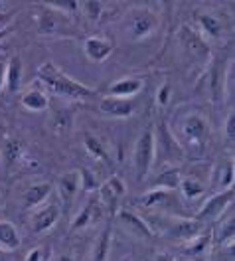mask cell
<instances>
[{"label": "cell", "instance_id": "obj_26", "mask_svg": "<svg viewBox=\"0 0 235 261\" xmlns=\"http://www.w3.org/2000/svg\"><path fill=\"white\" fill-rule=\"evenodd\" d=\"M60 22V18H57V14L53 12V10H44V14H42V18H40V32L44 34H50V32H55L57 30V24Z\"/></svg>", "mask_w": 235, "mask_h": 261}, {"label": "cell", "instance_id": "obj_32", "mask_svg": "<svg viewBox=\"0 0 235 261\" xmlns=\"http://www.w3.org/2000/svg\"><path fill=\"white\" fill-rule=\"evenodd\" d=\"M83 6H85V14H87V18H91V20H97L103 14V2L89 0V2H85Z\"/></svg>", "mask_w": 235, "mask_h": 261}, {"label": "cell", "instance_id": "obj_28", "mask_svg": "<svg viewBox=\"0 0 235 261\" xmlns=\"http://www.w3.org/2000/svg\"><path fill=\"white\" fill-rule=\"evenodd\" d=\"M208 245H210V236L205 233V236H198V238H194V242L192 245H188L184 249L186 255H196V257H200L201 253L208 249Z\"/></svg>", "mask_w": 235, "mask_h": 261}, {"label": "cell", "instance_id": "obj_18", "mask_svg": "<svg viewBox=\"0 0 235 261\" xmlns=\"http://www.w3.org/2000/svg\"><path fill=\"white\" fill-rule=\"evenodd\" d=\"M20 80H22V62L20 58L14 56L10 60V64L6 65V71H4V85L14 93L20 87Z\"/></svg>", "mask_w": 235, "mask_h": 261}, {"label": "cell", "instance_id": "obj_21", "mask_svg": "<svg viewBox=\"0 0 235 261\" xmlns=\"http://www.w3.org/2000/svg\"><path fill=\"white\" fill-rule=\"evenodd\" d=\"M233 226H235V220H233V214L231 216H227L225 218V222L218 226V229L214 231V240H216V244L221 245V244H229V242H233Z\"/></svg>", "mask_w": 235, "mask_h": 261}, {"label": "cell", "instance_id": "obj_4", "mask_svg": "<svg viewBox=\"0 0 235 261\" xmlns=\"http://www.w3.org/2000/svg\"><path fill=\"white\" fill-rule=\"evenodd\" d=\"M127 192L125 182L119 176H111L109 180H105L99 186V202H103L111 212H117V206L121 202V198Z\"/></svg>", "mask_w": 235, "mask_h": 261}, {"label": "cell", "instance_id": "obj_42", "mask_svg": "<svg viewBox=\"0 0 235 261\" xmlns=\"http://www.w3.org/2000/svg\"><path fill=\"white\" fill-rule=\"evenodd\" d=\"M0 202H2V198H0Z\"/></svg>", "mask_w": 235, "mask_h": 261}, {"label": "cell", "instance_id": "obj_22", "mask_svg": "<svg viewBox=\"0 0 235 261\" xmlns=\"http://www.w3.org/2000/svg\"><path fill=\"white\" fill-rule=\"evenodd\" d=\"M109 247H111V228H105L99 236L95 249H93V261H107L109 257Z\"/></svg>", "mask_w": 235, "mask_h": 261}, {"label": "cell", "instance_id": "obj_9", "mask_svg": "<svg viewBox=\"0 0 235 261\" xmlns=\"http://www.w3.org/2000/svg\"><path fill=\"white\" fill-rule=\"evenodd\" d=\"M99 109L105 115H111V117H131L134 113V103L131 99H125V97H105L101 101Z\"/></svg>", "mask_w": 235, "mask_h": 261}, {"label": "cell", "instance_id": "obj_3", "mask_svg": "<svg viewBox=\"0 0 235 261\" xmlns=\"http://www.w3.org/2000/svg\"><path fill=\"white\" fill-rule=\"evenodd\" d=\"M127 24H129L131 36L136 38V40H140V38H146V36L156 28L158 20H156V16L152 14L151 10H146V8H134V10H131V14H129Z\"/></svg>", "mask_w": 235, "mask_h": 261}, {"label": "cell", "instance_id": "obj_14", "mask_svg": "<svg viewBox=\"0 0 235 261\" xmlns=\"http://www.w3.org/2000/svg\"><path fill=\"white\" fill-rule=\"evenodd\" d=\"M101 216V206L99 200H91L89 204H85L83 210L77 214V218L71 222V229H81L87 228L89 224H93L97 218Z\"/></svg>", "mask_w": 235, "mask_h": 261}, {"label": "cell", "instance_id": "obj_1", "mask_svg": "<svg viewBox=\"0 0 235 261\" xmlns=\"http://www.w3.org/2000/svg\"><path fill=\"white\" fill-rule=\"evenodd\" d=\"M38 77L44 85H48L51 91L60 93V95H66V97L71 99H89L95 95L93 89L85 87L79 82L67 77L62 69H57L51 62H46V64L40 67L38 71Z\"/></svg>", "mask_w": 235, "mask_h": 261}, {"label": "cell", "instance_id": "obj_27", "mask_svg": "<svg viewBox=\"0 0 235 261\" xmlns=\"http://www.w3.org/2000/svg\"><path fill=\"white\" fill-rule=\"evenodd\" d=\"M180 188H182V194L188 200H194L196 196H200L203 192V186L196 178H182L180 182Z\"/></svg>", "mask_w": 235, "mask_h": 261}, {"label": "cell", "instance_id": "obj_38", "mask_svg": "<svg viewBox=\"0 0 235 261\" xmlns=\"http://www.w3.org/2000/svg\"><path fill=\"white\" fill-rule=\"evenodd\" d=\"M156 261H176V259L170 257L168 253H158V255H156Z\"/></svg>", "mask_w": 235, "mask_h": 261}, {"label": "cell", "instance_id": "obj_10", "mask_svg": "<svg viewBox=\"0 0 235 261\" xmlns=\"http://www.w3.org/2000/svg\"><path fill=\"white\" fill-rule=\"evenodd\" d=\"M117 214L119 220H121V226L125 229H129L133 236H136V238H152V229L149 228V224L140 216H136L131 210H121Z\"/></svg>", "mask_w": 235, "mask_h": 261}, {"label": "cell", "instance_id": "obj_34", "mask_svg": "<svg viewBox=\"0 0 235 261\" xmlns=\"http://www.w3.org/2000/svg\"><path fill=\"white\" fill-rule=\"evenodd\" d=\"M46 255H48V251H46V249L36 247V249H32V251L28 253L26 261H46Z\"/></svg>", "mask_w": 235, "mask_h": 261}, {"label": "cell", "instance_id": "obj_23", "mask_svg": "<svg viewBox=\"0 0 235 261\" xmlns=\"http://www.w3.org/2000/svg\"><path fill=\"white\" fill-rule=\"evenodd\" d=\"M83 145H85V148L89 150V154H93L95 159H99V161H109V154H107L105 145L101 143L99 139H95L93 135H85Z\"/></svg>", "mask_w": 235, "mask_h": 261}, {"label": "cell", "instance_id": "obj_6", "mask_svg": "<svg viewBox=\"0 0 235 261\" xmlns=\"http://www.w3.org/2000/svg\"><path fill=\"white\" fill-rule=\"evenodd\" d=\"M79 190H81V174L77 170L66 172V174H62L57 178V192L62 196L64 206H69Z\"/></svg>", "mask_w": 235, "mask_h": 261}, {"label": "cell", "instance_id": "obj_17", "mask_svg": "<svg viewBox=\"0 0 235 261\" xmlns=\"http://www.w3.org/2000/svg\"><path fill=\"white\" fill-rule=\"evenodd\" d=\"M205 121L201 119L200 115H190V117H186L184 125H182V130H184V135L190 139V141H200L203 139V135H205Z\"/></svg>", "mask_w": 235, "mask_h": 261}, {"label": "cell", "instance_id": "obj_15", "mask_svg": "<svg viewBox=\"0 0 235 261\" xmlns=\"http://www.w3.org/2000/svg\"><path fill=\"white\" fill-rule=\"evenodd\" d=\"M182 40H184L186 49H188L192 56H208L210 48H208L205 40H203L198 32H194L192 28H184V30H182Z\"/></svg>", "mask_w": 235, "mask_h": 261}, {"label": "cell", "instance_id": "obj_24", "mask_svg": "<svg viewBox=\"0 0 235 261\" xmlns=\"http://www.w3.org/2000/svg\"><path fill=\"white\" fill-rule=\"evenodd\" d=\"M198 22H200V28L203 30L205 36H210V38H219L221 26H219V22L216 20V16H212V14H200V16H198Z\"/></svg>", "mask_w": 235, "mask_h": 261}, {"label": "cell", "instance_id": "obj_2", "mask_svg": "<svg viewBox=\"0 0 235 261\" xmlns=\"http://www.w3.org/2000/svg\"><path fill=\"white\" fill-rule=\"evenodd\" d=\"M154 135L151 129H146L136 141L134 147V168H136V178L144 180V176L149 174L154 161Z\"/></svg>", "mask_w": 235, "mask_h": 261}, {"label": "cell", "instance_id": "obj_29", "mask_svg": "<svg viewBox=\"0 0 235 261\" xmlns=\"http://www.w3.org/2000/svg\"><path fill=\"white\" fill-rule=\"evenodd\" d=\"M170 198V192L168 190H154V192H149L140 198V204L142 206H154V204H162V202H168Z\"/></svg>", "mask_w": 235, "mask_h": 261}, {"label": "cell", "instance_id": "obj_16", "mask_svg": "<svg viewBox=\"0 0 235 261\" xmlns=\"http://www.w3.org/2000/svg\"><path fill=\"white\" fill-rule=\"evenodd\" d=\"M20 233L14 224L6 222V220H0V245L4 249H18L20 247Z\"/></svg>", "mask_w": 235, "mask_h": 261}, {"label": "cell", "instance_id": "obj_12", "mask_svg": "<svg viewBox=\"0 0 235 261\" xmlns=\"http://www.w3.org/2000/svg\"><path fill=\"white\" fill-rule=\"evenodd\" d=\"M142 89V80H136V77H127V80H121L115 82L109 87V95L111 97H133L138 91Z\"/></svg>", "mask_w": 235, "mask_h": 261}, {"label": "cell", "instance_id": "obj_40", "mask_svg": "<svg viewBox=\"0 0 235 261\" xmlns=\"http://www.w3.org/2000/svg\"><path fill=\"white\" fill-rule=\"evenodd\" d=\"M0 261H6V253L2 249H0Z\"/></svg>", "mask_w": 235, "mask_h": 261}, {"label": "cell", "instance_id": "obj_19", "mask_svg": "<svg viewBox=\"0 0 235 261\" xmlns=\"http://www.w3.org/2000/svg\"><path fill=\"white\" fill-rule=\"evenodd\" d=\"M22 105H24L26 109H30V111H44V109L48 107V97H46V93L40 91V89H30V91L24 93Z\"/></svg>", "mask_w": 235, "mask_h": 261}, {"label": "cell", "instance_id": "obj_36", "mask_svg": "<svg viewBox=\"0 0 235 261\" xmlns=\"http://www.w3.org/2000/svg\"><path fill=\"white\" fill-rule=\"evenodd\" d=\"M10 20H12V14H8V12H0V32L6 30V26L10 24Z\"/></svg>", "mask_w": 235, "mask_h": 261}, {"label": "cell", "instance_id": "obj_11", "mask_svg": "<svg viewBox=\"0 0 235 261\" xmlns=\"http://www.w3.org/2000/svg\"><path fill=\"white\" fill-rule=\"evenodd\" d=\"M83 49L89 60L105 62L111 56V51H113V44L107 38H87L83 44Z\"/></svg>", "mask_w": 235, "mask_h": 261}, {"label": "cell", "instance_id": "obj_20", "mask_svg": "<svg viewBox=\"0 0 235 261\" xmlns=\"http://www.w3.org/2000/svg\"><path fill=\"white\" fill-rule=\"evenodd\" d=\"M158 135H160V141H162V145L166 147L168 145V159L170 161H176V159H180L182 156V152H180V147H178V143L172 139V133L168 129L164 123H160V127H158Z\"/></svg>", "mask_w": 235, "mask_h": 261}, {"label": "cell", "instance_id": "obj_8", "mask_svg": "<svg viewBox=\"0 0 235 261\" xmlns=\"http://www.w3.org/2000/svg\"><path fill=\"white\" fill-rule=\"evenodd\" d=\"M57 218H60V206H57V204H46V206H42L40 210L34 212L32 229L36 233L46 231V229H50L51 226H55Z\"/></svg>", "mask_w": 235, "mask_h": 261}, {"label": "cell", "instance_id": "obj_35", "mask_svg": "<svg viewBox=\"0 0 235 261\" xmlns=\"http://www.w3.org/2000/svg\"><path fill=\"white\" fill-rule=\"evenodd\" d=\"M168 99H170V85L164 83V85L158 89V99H156V101H158V105H162V107H164V105L168 103Z\"/></svg>", "mask_w": 235, "mask_h": 261}, {"label": "cell", "instance_id": "obj_41", "mask_svg": "<svg viewBox=\"0 0 235 261\" xmlns=\"http://www.w3.org/2000/svg\"><path fill=\"white\" fill-rule=\"evenodd\" d=\"M60 261H71V259H69V257H66V255H64V257H60Z\"/></svg>", "mask_w": 235, "mask_h": 261}, {"label": "cell", "instance_id": "obj_39", "mask_svg": "<svg viewBox=\"0 0 235 261\" xmlns=\"http://www.w3.org/2000/svg\"><path fill=\"white\" fill-rule=\"evenodd\" d=\"M6 34H8V28H6V30H2V32H0V42H2V40H4V38H6Z\"/></svg>", "mask_w": 235, "mask_h": 261}, {"label": "cell", "instance_id": "obj_33", "mask_svg": "<svg viewBox=\"0 0 235 261\" xmlns=\"http://www.w3.org/2000/svg\"><path fill=\"white\" fill-rule=\"evenodd\" d=\"M225 137H227L229 141H233V137H235V113L233 111L229 113L227 121H225Z\"/></svg>", "mask_w": 235, "mask_h": 261}, {"label": "cell", "instance_id": "obj_31", "mask_svg": "<svg viewBox=\"0 0 235 261\" xmlns=\"http://www.w3.org/2000/svg\"><path fill=\"white\" fill-rule=\"evenodd\" d=\"M46 6H51L57 12H75L79 2H75V0H53V2H48Z\"/></svg>", "mask_w": 235, "mask_h": 261}, {"label": "cell", "instance_id": "obj_7", "mask_svg": "<svg viewBox=\"0 0 235 261\" xmlns=\"http://www.w3.org/2000/svg\"><path fill=\"white\" fill-rule=\"evenodd\" d=\"M200 229L201 222H198V220H172V224L168 228V236L174 240L190 242V240L200 236Z\"/></svg>", "mask_w": 235, "mask_h": 261}, {"label": "cell", "instance_id": "obj_13", "mask_svg": "<svg viewBox=\"0 0 235 261\" xmlns=\"http://www.w3.org/2000/svg\"><path fill=\"white\" fill-rule=\"evenodd\" d=\"M51 190H53V186H51L50 182H42V184H34V186H30V188L26 190V194H24L26 208L42 206V204L50 198Z\"/></svg>", "mask_w": 235, "mask_h": 261}, {"label": "cell", "instance_id": "obj_30", "mask_svg": "<svg viewBox=\"0 0 235 261\" xmlns=\"http://www.w3.org/2000/svg\"><path fill=\"white\" fill-rule=\"evenodd\" d=\"M221 168V176H219V182L225 190L233 188V163H225L219 166Z\"/></svg>", "mask_w": 235, "mask_h": 261}, {"label": "cell", "instance_id": "obj_37", "mask_svg": "<svg viewBox=\"0 0 235 261\" xmlns=\"http://www.w3.org/2000/svg\"><path fill=\"white\" fill-rule=\"evenodd\" d=\"M4 71H6V65L0 64V91H2V87H4Z\"/></svg>", "mask_w": 235, "mask_h": 261}, {"label": "cell", "instance_id": "obj_25", "mask_svg": "<svg viewBox=\"0 0 235 261\" xmlns=\"http://www.w3.org/2000/svg\"><path fill=\"white\" fill-rule=\"evenodd\" d=\"M180 182H182V176H180V170H176V168L164 172L162 176H158V180H156V184H158L160 188H164V190H166V188H170V190L178 188Z\"/></svg>", "mask_w": 235, "mask_h": 261}, {"label": "cell", "instance_id": "obj_5", "mask_svg": "<svg viewBox=\"0 0 235 261\" xmlns=\"http://www.w3.org/2000/svg\"><path fill=\"white\" fill-rule=\"evenodd\" d=\"M231 202H233V188L223 190L221 194L210 198V200L203 204V208L198 212V222H212V220L219 218V214L223 212Z\"/></svg>", "mask_w": 235, "mask_h": 261}]
</instances>
